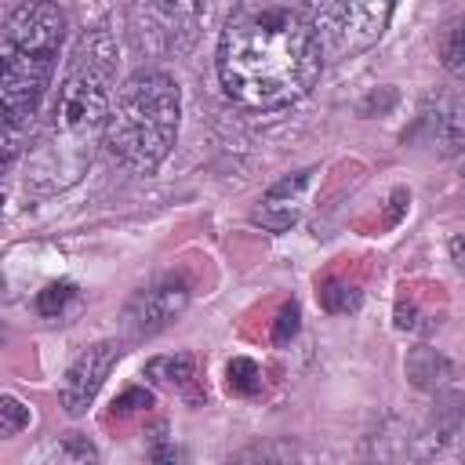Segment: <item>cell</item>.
<instances>
[{
	"mask_svg": "<svg viewBox=\"0 0 465 465\" xmlns=\"http://www.w3.org/2000/svg\"><path fill=\"white\" fill-rule=\"evenodd\" d=\"M116 360H120V341H94V345L80 349V356L65 367L62 392H58L69 418L87 414V407L94 403V396H98V389L109 378Z\"/></svg>",
	"mask_w": 465,
	"mask_h": 465,
	"instance_id": "cell-7",
	"label": "cell"
},
{
	"mask_svg": "<svg viewBox=\"0 0 465 465\" xmlns=\"http://www.w3.org/2000/svg\"><path fill=\"white\" fill-rule=\"evenodd\" d=\"M392 105H396V91H392V87H381V98H378V91H374L371 98H363V102H360V113H363V116H371L374 109H378V113H385V109H392Z\"/></svg>",
	"mask_w": 465,
	"mask_h": 465,
	"instance_id": "cell-22",
	"label": "cell"
},
{
	"mask_svg": "<svg viewBox=\"0 0 465 465\" xmlns=\"http://www.w3.org/2000/svg\"><path fill=\"white\" fill-rule=\"evenodd\" d=\"M440 62L447 73L465 76V18H450L440 33Z\"/></svg>",
	"mask_w": 465,
	"mask_h": 465,
	"instance_id": "cell-12",
	"label": "cell"
},
{
	"mask_svg": "<svg viewBox=\"0 0 465 465\" xmlns=\"http://www.w3.org/2000/svg\"><path fill=\"white\" fill-rule=\"evenodd\" d=\"M414 134H421L440 153H454L465 142V105L458 98H447V94L425 98L418 124H414Z\"/></svg>",
	"mask_w": 465,
	"mask_h": 465,
	"instance_id": "cell-10",
	"label": "cell"
},
{
	"mask_svg": "<svg viewBox=\"0 0 465 465\" xmlns=\"http://www.w3.org/2000/svg\"><path fill=\"white\" fill-rule=\"evenodd\" d=\"M65 36V15L54 4H22L4 22L0 36V113H4V167L22 153V142L33 131L40 102L51 87L58 47Z\"/></svg>",
	"mask_w": 465,
	"mask_h": 465,
	"instance_id": "cell-3",
	"label": "cell"
},
{
	"mask_svg": "<svg viewBox=\"0 0 465 465\" xmlns=\"http://www.w3.org/2000/svg\"><path fill=\"white\" fill-rule=\"evenodd\" d=\"M149 465H189L185 447H178V443L167 440V425L163 421L149 436Z\"/></svg>",
	"mask_w": 465,
	"mask_h": 465,
	"instance_id": "cell-16",
	"label": "cell"
},
{
	"mask_svg": "<svg viewBox=\"0 0 465 465\" xmlns=\"http://www.w3.org/2000/svg\"><path fill=\"white\" fill-rule=\"evenodd\" d=\"M182 94L160 69H138L113 98L105 149L134 174H153L178 138Z\"/></svg>",
	"mask_w": 465,
	"mask_h": 465,
	"instance_id": "cell-4",
	"label": "cell"
},
{
	"mask_svg": "<svg viewBox=\"0 0 465 465\" xmlns=\"http://www.w3.org/2000/svg\"><path fill=\"white\" fill-rule=\"evenodd\" d=\"M323 47L305 11L287 4H240L218 36V80L247 109H283L312 91Z\"/></svg>",
	"mask_w": 465,
	"mask_h": 465,
	"instance_id": "cell-1",
	"label": "cell"
},
{
	"mask_svg": "<svg viewBox=\"0 0 465 465\" xmlns=\"http://www.w3.org/2000/svg\"><path fill=\"white\" fill-rule=\"evenodd\" d=\"M447 251H450V262L465 269V232H458V236H450V243H447Z\"/></svg>",
	"mask_w": 465,
	"mask_h": 465,
	"instance_id": "cell-23",
	"label": "cell"
},
{
	"mask_svg": "<svg viewBox=\"0 0 465 465\" xmlns=\"http://www.w3.org/2000/svg\"><path fill=\"white\" fill-rule=\"evenodd\" d=\"M229 465H280V458H276V450L269 443H251V447L236 450L229 458Z\"/></svg>",
	"mask_w": 465,
	"mask_h": 465,
	"instance_id": "cell-20",
	"label": "cell"
},
{
	"mask_svg": "<svg viewBox=\"0 0 465 465\" xmlns=\"http://www.w3.org/2000/svg\"><path fill=\"white\" fill-rule=\"evenodd\" d=\"M116 62L120 54L109 29H87L76 40L47 120L25 153V178L36 193H62L76 185L91 167L98 142H105L113 113Z\"/></svg>",
	"mask_w": 465,
	"mask_h": 465,
	"instance_id": "cell-2",
	"label": "cell"
},
{
	"mask_svg": "<svg viewBox=\"0 0 465 465\" xmlns=\"http://www.w3.org/2000/svg\"><path fill=\"white\" fill-rule=\"evenodd\" d=\"M51 465H98V450H94V443H91L87 436L69 432V436H62V440L54 443Z\"/></svg>",
	"mask_w": 465,
	"mask_h": 465,
	"instance_id": "cell-13",
	"label": "cell"
},
{
	"mask_svg": "<svg viewBox=\"0 0 465 465\" xmlns=\"http://www.w3.org/2000/svg\"><path fill=\"white\" fill-rule=\"evenodd\" d=\"M207 4H131L127 29L138 51L153 58H182L193 51Z\"/></svg>",
	"mask_w": 465,
	"mask_h": 465,
	"instance_id": "cell-5",
	"label": "cell"
},
{
	"mask_svg": "<svg viewBox=\"0 0 465 465\" xmlns=\"http://www.w3.org/2000/svg\"><path fill=\"white\" fill-rule=\"evenodd\" d=\"M320 302H323L327 312H352V309L360 305V291L349 287V283H341V280H331V283L320 291Z\"/></svg>",
	"mask_w": 465,
	"mask_h": 465,
	"instance_id": "cell-19",
	"label": "cell"
},
{
	"mask_svg": "<svg viewBox=\"0 0 465 465\" xmlns=\"http://www.w3.org/2000/svg\"><path fill=\"white\" fill-rule=\"evenodd\" d=\"M145 378H149L153 385H160V389H174V392H182V389H189L193 378H196V360H193V352L153 356V360L145 363Z\"/></svg>",
	"mask_w": 465,
	"mask_h": 465,
	"instance_id": "cell-11",
	"label": "cell"
},
{
	"mask_svg": "<svg viewBox=\"0 0 465 465\" xmlns=\"http://www.w3.org/2000/svg\"><path fill=\"white\" fill-rule=\"evenodd\" d=\"M309 182H312V171H298V174H287L276 185H269L262 203L254 207V225H262L265 232H287L302 218Z\"/></svg>",
	"mask_w": 465,
	"mask_h": 465,
	"instance_id": "cell-9",
	"label": "cell"
},
{
	"mask_svg": "<svg viewBox=\"0 0 465 465\" xmlns=\"http://www.w3.org/2000/svg\"><path fill=\"white\" fill-rule=\"evenodd\" d=\"M305 18L312 22L323 54L349 58L378 44L392 18V4H316L305 11Z\"/></svg>",
	"mask_w": 465,
	"mask_h": 465,
	"instance_id": "cell-6",
	"label": "cell"
},
{
	"mask_svg": "<svg viewBox=\"0 0 465 465\" xmlns=\"http://www.w3.org/2000/svg\"><path fill=\"white\" fill-rule=\"evenodd\" d=\"M189 305V287L178 280L156 283L149 291H138L124 309V331L131 338H153L163 327H171Z\"/></svg>",
	"mask_w": 465,
	"mask_h": 465,
	"instance_id": "cell-8",
	"label": "cell"
},
{
	"mask_svg": "<svg viewBox=\"0 0 465 465\" xmlns=\"http://www.w3.org/2000/svg\"><path fill=\"white\" fill-rule=\"evenodd\" d=\"M443 371H447V360L436 356L432 349H414L411 360H407V374H411V381L421 385V389H432Z\"/></svg>",
	"mask_w": 465,
	"mask_h": 465,
	"instance_id": "cell-15",
	"label": "cell"
},
{
	"mask_svg": "<svg viewBox=\"0 0 465 465\" xmlns=\"http://www.w3.org/2000/svg\"><path fill=\"white\" fill-rule=\"evenodd\" d=\"M73 298H76V287H73L69 280L47 283V287L36 294V312H40V316H58Z\"/></svg>",
	"mask_w": 465,
	"mask_h": 465,
	"instance_id": "cell-17",
	"label": "cell"
},
{
	"mask_svg": "<svg viewBox=\"0 0 465 465\" xmlns=\"http://www.w3.org/2000/svg\"><path fill=\"white\" fill-rule=\"evenodd\" d=\"M22 429H29V407H25L18 396H4V400H0V436L11 440V436H18Z\"/></svg>",
	"mask_w": 465,
	"mask_h": 465,
	"instance_id": "cell-18",
	"label": "cell"
},
{
	"mask_svg": "<svg viewBox=\"0 0 465 465\" xmlns=\"http://www.w3.org/2000/svg\"><path fill=\"white\" fill-rule=\"evenodd\" d=\"M294 334H298V305L291 302V305L280 309V316H276V323H272V341L283 345V341H291Z\"/></svg>",
	"mask_w": 465,
	"mask_h": 465,
	"instance_id": "cell-21",
	"label": "cell"
},
{
	"mask_svg": "<svg viewBox=\"0 0 465 465\" xmlns=\"http://www.w3.org/2000/svg\"><path fill=\"white\" fill-rule=\"evenodd\" d=\"M225 385H229V392H236V396H254V392L262 389V371H258V363L247 360V356H232L229 367H225Z\"/></svg>",
	"mask_w": 465,
	"mask_h": 465,
	"instance_id": "cell-14",
	"label": "cell"
}]
</instances>
